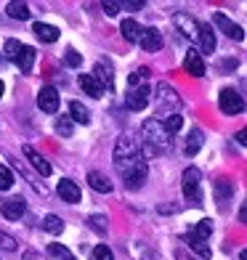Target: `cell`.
Segmentation results:
<instances>
[{
    "label": "cell",
    "mask_w": 247,
    "mask_h": 260,
    "mask_svg": "<svg viewBox=\"0 0 247 260\" xmlns=\"http://www.w3.org/2000/svg\"><path fill=\"white\" fill-rule=\"evenodd\" d=\"M19 48H21L19 40H8V43H6V56L11 58V61H14V56L19 53Z\"/></svg>",
    "instance_id": "cell-36"
},
{
    "label": "cell",
    "mask_w": 247,
    "mask_h": 260,
    "mask_svg": "<svg viewBox=\"0 0 247 260\" xmlns=\"http://www.w3.org/2000/svg\"><path fill=\"white\" fill-rule=\"evenodd\" d=\"M199 183H202V175H199V170H197V168H186L181 186H183V197L192 199L194 205H199V199H202V194H199Z\"/></svg>",
    "instance_id": "cell-3"
},
{
    "label": "cell",
    "mask_w": 247,
    "mask_h": 260,
    "mask_svg": "<svg viewBox=\"0 0 247 260\" xmlns=\"http://www.w3.org/2000/svg\"><path fill=\"white\" fill-rule=\"evenodd\" d=\"M178 260H189V257H183V255H181V252H178Z\"/></svg>",
    "instance_id": "cell-43"
},
{
    "label": "cell",
    "mask_w": 247,
    "mask_h": 260,
    "mask_svg": "<svg viewBox=\"0 0 247 260\" xmlns=\"http://www.w3.org/2000/svg\"><path fill=\"white\" fill-rule=\"evenodd\" d=\"M157 109L160 112H168V106L170 109H178V104H181V99H178V93H175L168 82H160L157 85Z\"/></svg>",
    "instance_id": "cell-7"
},
{
    "label": "cell",
    "mask_w": 247,
    "mask_h": 260,
    "mask_svg": "<svg viewBox=\"0 0 247 260\" xmlns=\"http://www.w3.org/2000/svg\"><path fill=\"white\" fill-rule=\"evenodd\" d=\"M88 223H90V229L96 231V234H104V231H107V218H104V215H90Z\"/></svg>",
    "instance_id": "cell-32"
},
{
    "label": "cell",
    "mask_w": 247,
    "mask_h": 260,
    "mask_svg": "<svg viewBox=\"0 0 247 260\" xmlns=\"http://www.w3.org/2000/svg\"><path fill=\"white\" fill-rule=\"evenodd\" d=\"M104 14H107V16H117V14H120V3H114V0L104 3Z\"/></svg>",
    "instance_id": "cell-38"
},
{
    "label": "cell",
    "mask_w": 247,
    "mask_h": 260,
    "mask_svg": "<svg viewBox=\"0 0 247 260\" xmlns=\"http://www.w3.org/2000/svg\"><path fill=\"white\" fill-rule=\"evenodd\" d=\"M48 252H51L56 260H75V255L69 252L64 244H56V242H53V244H48Z\"/></svg>",
    "instance_id": "cell-26"
},
{
    "label": "cell",
    "mask_w": 247,
    "mask_h": 260,
    "mask_svg": "<svg viewBox=\"0 0 247 260\" xmlns=\"http://www.w3.org/2000/svg\"><path fill=\"white\" fill-rule=\"evenodd\" d=\"M237 141H239V144H242V146L247 144V133H244V130H239V133H237Z\"/></svg>",
    "instance_id": "cell-41"
},
{
    "label": "cell",
    "mask_w": 247,
    "mask_h": 260,
    "mask_svg": "<svg viewBox=\"0 0 247 260\" xmlns=\"http://www.w3.org/2000/svg\"><path fill=\"white\" fill-rule=\"evenodd\" d=\"M0 99H3V80H0Z\"/></svg>",
    "instance_id": "cell-42"
},
{
    "label": "cell",
    "mask_w": 247,
    "mask_h": 260,
    "mask_svg": "<svg viewBox=\"0 0 247 260\" xmlns=\"http://www.w3.org/2000/svg\"><path fill=\"white\" fill-rule=\"evenodd\" d=\"M64 61H67V67H80V64H82V56H80L77 51H67Z\"/></svg>",
    "instance_id": "cell-34"
},
{
    "label": "cell",
    "mask_w": 247,
    "mask_h": 260,
    "mask_svg": "<svg viewBox=\"0 0 247 260\" xmlns=\"http://www.w3.org/2000/svg\"><path fill=\"white\" fill-rule=\"evenodd\" d=\"M181 125H183V117H181V114H175V112H173V114H170V117H168V120H165V122H162V127L168 130L170 136L175 133V130H181Z\"/></svg>",
    "instance_id": "cell-29"
},
{
    "label": "cell",
    "mask_w": 247,
    "mask_h": 260,
    "mask_svg": "<svg viewBox=\"0 0 247 260\" xmlns=\"http://www.w3.org/2000/svg\"><path fill=\"white\" fill-rule=\"evenodd\" d=\"M21 260H43V255L40 252H24V255H21Z\"/></svg>",
    "instance_id": "cell-40"
},
{
    "label": "cell",
    "mask_w": 247,
    "mask_h": 260,
    "mask_svg": "<svg viewBox=\"0 0 247 260\" xmlns=\"http://www.w3.org/2000/svg\"><path fill=\"white\" fill-rule=\"evenodd\" d=\"M32 61H35V48H29V45H21L19 53L14 56V64L21 69V72H29V69H32Z\"/></svg>",
    "instance_id": "cell-16"
},
{
    "label": "cell",
    "mask_w": 247,
    "mask_h": 260,
    "mask_svg": "<svg viewBox=\"0 0 247 260\" xmlns=\"http://www.w3.org/2000/svg\"><path fill=\"white\" fill-rule=\"evenodd\" d=\"M69 114H72V120L80 122V125H88V122H90V114H88V109H85V106H82L80 101H72V104H69Z\"/></svg>",
    "instance_id": "cell-22"
},
{
    "label": "cell",
    "mask_w": 247,
    "mask_h": 260,
    "mask_svg": "<svg viewBox=\"0 0 247 260\" xmlns=\"http://www.w3.org/2000/svg\"><path fill=\"white\" fill-rule=\"evenodd\" d=\"M93 257H96V260H114V255H112V250L107 244H99L96 250H93Z\"/></svg>",
    "instance_id": "cell-33"
},
{
    "label": "cell",
    "mask_w": 247,
    "mask_h": 260,
    "mask_svg": "<svg viewBox=\"0 0 247 260\" xmlns=\"http://www.w3.org/2000/svg\"><path fill=\"white\" fill-rule=\"evenodd\" d=\"M0 247H3V250H16V239L8 234H0Z\"/></svg>",
    "instance_id": "cell-37"
},
{
    "label": "cell",
    "mask_w": 247,
    "mask_h": 260,
    "mask_svg": "<svg viewBox=\"0 0 247 260\" xmlns=\"http://www.w3.org/2000/svg\"><path fill=\"white\" fill-rule=\"evenodd\" d=\"M11 186H14V173L6 165H0V191H8Z\"/></svg>",
    "instance_id": "cell-31"
},
{
    "label": "cell",
    "mask_w": 247,
    "mask_h": 260,
    "mask_svg": "<svg viewBox=\"0 0 247 260\" xmlns=\"http://www.w3.org/2000/svg\"><path fill=\"white\" fill-rule=\"evenodd\" d=\"M138 45H141V48H144L146 53H157V51L162 48V35H160L155 27H141Z\"/></svg>",
    "instance_id": "cell-8"
},
{
    "label": "cell",
    "mask_w": 247,
    "mask_h": 260,
    "mask_svg": "<svg viewBox=\"0 0 247 260\" xmlns=\"http://www.w3.org/2000/svg\"><path fill=\"white\" fill-rule=\"evenodd\" d=\"M120 32H122V38L128 43H138V35H141V24L136 19H125L122 24H120Z\"/></svg>",
    "instance_id": "cell-20"
},
{
    "label": "cell",
    "mask_w": 247,
    "mask_h": 260,
    "mask_svg": "<svg viewBox=\"0 0 247 260\" xmlns=\"http://www.w3.org/2000/svg\"><path fill=\"white\" fill-rule=\"evenodd\" d=\"M213 24H215L223 35H229V38H234V40H242V38H244L242 27H239V24H234V21H231L226 14H213Z\"/></svg>",
    "instance_id": "cell-9"
},
{
    "label": "cell",
    "mask_w": 247,
    "mask_h": 260,
    "mask_svg": "<svg viewBox=\"0 0 247 260\" xmlns=\"http://www.w3.org/2000/svg\"><path fill=\"white\" fill-rule=\"evenodd\" d=\"M38 106L45 114H56L58 112V90L53 85H43L38 93Z\"/></svg>",
    "instance_id": "cell-6"
},
{
    "label": "cell",
    "mask_w": 247,
    "mask_h": 260,
    "mask_svg": "<svg viewBox=\"0 0 247 260\" xmlns=\"http://www.w3.org/2000/svg\"><path fill=\"white\" fill-rule=\"evenodd\" d=\"M199 146H202V133H199V130H192L189 144H186V154H197Z\"/></svg>",
    "instance_id": "cell-30"
},
{
    "label": "cell",
    "mask_w": 247,
    "mask_h": 260,
    "mask_svg": "<svg viewBox=\"0 0 247 260\" xmlns=\"http://www.w3.org/2000/svg\"><path fill=\"white\" fill-rule=\"evenodd\" d=\"M6 11H8V16H11V19H29V6H27V3H19V0L8 3Z\"/></svg>",
    "instance_id": "cell-23"
},
{
    "label": "cell",
    "mask_w": 247,
    "mask_h": 260,
    "mask_svg": "<svg viewBox=\"0 0 247 260\" xmlns=\"http://www.w3.org/2000/svg\"><path fill=\"white\" fill-rule=\"evenodd\" d=\"M80 88L85 90L88 96H93V99H101V93H104V88L99 85V80L93 75H80Z\"/></svg>",
    "instance_id": "cell-19"
},
{
    "label": "cell",
    "mask_w": 247,
    "mask_h": 260,
    "mask_svg": "<svg viewBox=\"0 0 247 260\" xmlns=\"http://www.w3.org/2000/svg\"><path fill=\"white\" fill-rule=\"evenodd\" d=\"M144 136H146V154H162V151H168L170 144H173V136L168 130L162 127L160 120H149L144 122Z\"/></svg>",
    "instance_id": "cell-2"
},
{
    "label": "cell",
    "mask_w": 247,
    "mask_h": 260,
    "mask_svg": "<svg viewBox=\"0 0 247 260\" xmlns=\"http://www.w3.org/2000/svg\"><path fill=\"white\" fill-rule=\"evenodd\" d=\"M114 168L117 173L122 175V181L128 188H141L146 181V175H149V168H146V159L144 154H141V149L133 138H128L122 136L120 141H117V146H114Z\"/></svg>",
    "instance_id": "cell-1"
},
{
    "label": "cell",
    "mask_w": 247,
    "mask_h": 260,
    "mask_svg": "<svg viewBox=\"0 0 247 260\" xmlns=\"http://www.w3.org/2000/svg\"><path fill=\"white\" fill-rule=\"evenodd\" d=\"M24 154H27V159L32 162V168L38 170L40 175H51V165L45 162V159H43V157H40V154H38V151H35L32 146H24Z\"/></svg>",
    "instance_id": "cell-17"
},
{
    "label": "cell",
    "mask_w": 247,
    "mask_h": 260,
    "mask_svg": "<svg viewBox=\"0 0 247 260\" xmlns=\"http://www.w3.org/2000/svg\"><path fill=\"white\" fill-rule=\"evenodd\" d=\"M43 229L56 236V234H61V231H64V220L58 218V215H45V218H43Z\"/></svg>",
    "instance_id": "cell-24"
},
{
    "label": "cell",
    "mask_w": 247,
    "mask_h": 260,
    "mask_svg": "<svg viewBox=\"0 0 247 260\" xmlns=\"http://www.w3.org/2000/svg\"><path fill=\"white\" fill-rule=\"evenodd\" d=\"M218 106H221L223 114H239L244 109V99L234 88H223L221 96H218Z\"/></svg>",
    "instance_id": "cell-4"
},
{
    "label": "cell",
    "mask_w": 247,
    "mask_h": 260,
    "mask_svg": "<svg viewBox=\"0 0 247 260\" xmlns=\"http://www.w3.org/2000/svg\"><path fill=\"white\" fill-rule=\"evenodd\" d=\"M56 133L58 136H72V122H69V120H58L56 122Z\"/></svg>",
    "instance_id": "cell-35"
},
{
    "label": "cell",
    "mask_w": 247,
    "mask_h": 260,
    "mask_svg": "<svg viewBox=\"0 0 247 260\" xmlns=\"http://www.w3.org/2000/svg\"><path fill=\"white\" fill-rule=\"evenodd\" d=\"M93 77L99 80L101 88H104V82H107V85H112V67H107L104 61H99V64H96V75H93Z\"/></svg>",
    "instance_id": "cell-25"
},
{
    "label": "cell",
    "mask_w": 247,
    "mask_h": 260,
    "mask_svg": "<svg viewBox=\"0 0 247 260\" xmlns=\"http://www.w3.org/2000/svg\"><path fill=\"white\" fill-rule=\"evenodd\" d=\"M56 191H58V197H61L64 202H69V205L80 202V186H77L75 181H67V178H64L61 183H58Z\"/></svg>",
    "instance_id": "cell-13"
},
{
    "label": "cell",
    "mask_w": 247,
    "mask_h": 260,
    "mask_svg": "<svg viewBox=\"0 0 247 260\" xmlns=\"http://www.w3.org/2000/svg\"><path fill=\"white\" fill-rule=\"evenodd\" d=\"M173 21H175V27H178L186 38H192V35H197V27H199V21H194L192 19V14H186V11H178V14L173 16Z\"/></svg>",
    "instance_id": "cell-12"
},
{
    "label": "cell",
    "mask_w": 247,
    "mask_h": 260,
    "mask_svg": "<svg viewBox=\"0 0 247 260\" xmlns=\"http://www.w3.org/2000/svg\"><path fill=\"white\" fill-rule=\"evenodd\" d=\"M192 234H194V236H199V239H205V242H207V236L213 234V220H207V218H205V220H199V223H197V229H194Z\"/></svg>",
    "instance_id": "cell-28"
},
{
    "label": "cell",
    "mask_w": 247,
    "mask_h": 260,
    "mask_svg": "<svg viewBox=\"0 0 247 260\" xmlns=\"http://www.w3.org/2000/svg\"><path fill=\"white\" fill-rule=\"evenodd\" d=\"M183 67H186V72H189L192 77H205V61H202V56H199L194 48H192L189 53H186Z\"/></svg>",
    "instance_id": "cell-11"
},
{
    "label": "cell",
    "mask_w": 247,
    "mask_h": 260,
    "mask_svg": "<svg viewBox=\"0 0 247 260\" xmlns=\"http://www.w3.org/2000/svg\"><path fill=\"white\" fill-rule=\"evenodd\" d=\"M24 202H21L19 197H14V199H8V202H3L0 205V212H3V215L8 218V220H19L21 215H24Z\"/></svg>",
    "instance_id": "cell-14"
},
{
    "label": "cell",
    "mask_w": 247,
    "mask_h": 260,
    "mask_svg": "<svg viewBox=\"0 0 247 260\" xmlns=\"http://www.w3.org/2000/svg\"><path fill=\"white\" fill-rule=\"evenodd\" d=\"M197 38H199V48H202V53H213L215 51V35H213V27L210 24H199L197 27Z\"/></svg>",
    "instance_id": "cell-10"
},
{
    "label": "cell",
    "mask_w": 247,
    "mask_h": 260,
    "mask_svg": "<svg viewBox=\"0 0 247 260\" xmlns=\"http://www.w3.org/2000/svg\"><path fill=\"white\" fill-rule=\"evenodd\" d=\"M186 244H189L192 250H194L199 257H205V260L213 255V250L207 247V242H205V239H199V236H194V234H186Z\"/></svg>",
    "instance_id": "cell-21"
},
{
    "label": "cell",
    "mask_w": 247,
    "mask_h": 260,
    "mask_svg": "<svg viewBox=\"0 0 247 260\" xmlns=\"http://www.w3.org/2000/svg\"><path fill=\"white\" fill-rule=\"evenodd\" d=\"M32 32L38 35L43 43H56V40H58V27H53V24H43V21H35V24H32Z\"/></svg>",
    "instance_id": "cell-15"
},
{
    "label": "cell",
    "mask_w": 247,
    "mask_h": 260,
    "mask_svg": "<svg viewBox=\"0 0 247 260\" xmlns=\"http://www.w3.org/2000/svg\"><path fill=\"white\" fill-rule=\"evenodd\" d=\"M215 191H218V199H221V205H223L234 194V188H231V183L226 178H221V181H215Z\"/></svg>",
    "instance_id": "cell-27"
},
{
    "label": "cell",
    "mask_w": 247,
    "mask_h": 260,
    "mask_svg": "<svg viewBox=\"0 0 247 260\" xmlns=\"http://www.w3.org/2000/svg\"><path fill=\"white\" fill-rule=\"evenodd\" d=\"M149 101H151V90H149V85H138V88H133L131 93H128V99H125V104H128V109H131V112L146 109Z\"/></svg>",
    "instance_id": "cell-5"
},
{
    "label": "cell",
    "mask_w": 247,
    "mask_h": 260,
    "mask_svg": "<svg viewBox=\"0 0 247 260\" xmlns=\"http://www.w3.org/2000/svg\"><path fill=\"white\" fill-rule=\"evenodd\" d=\"M88 186H90V188H96V191H101V194H109V191H112V183L107 181V175L99 173V170L88 173Z\"/></svg>",
    "instance_id": "cell-18"
},
{
    "label": "cell",
    "mask_w": 247,
    "mask_h": 260,
    "mask_svg": "<svg viewBox=\"0 0 247 260\" xmlns=\"http://www.w3.org/2000/svg\"><path fill=\"white\" fill-rule=\"evenodd\" d=\"M120 8H128V11H141V8H144V3H141V0H128V3H122Z\"/></svg>",
    "instance_id": "cell-39"
}]
</instances>
